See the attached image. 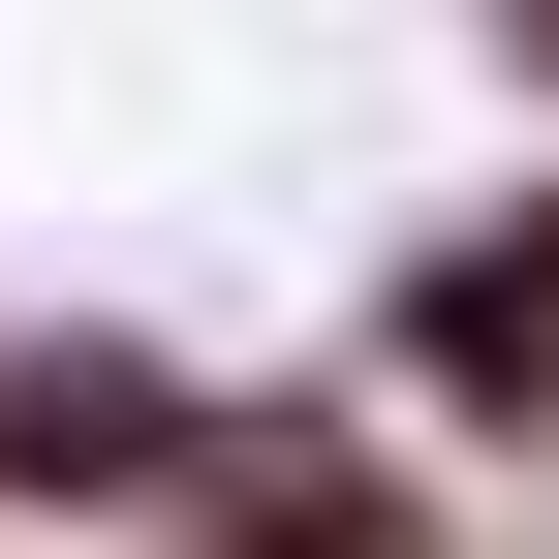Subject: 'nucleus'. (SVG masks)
I'll return each instance as SVG.
<instances>
[{"label":"nucleus","mask_w":559,"mask_h":559,"mask_svg":"<svg viewBox=\"0 0 559 559\" xmlns=\"http://www.w3.org/2000/svg\"><path fill=\"white\" fill-rule=\"evenodd\" d=\"M156 559H498V528H466V466L404 436L373 373H249V404H218V466H187V528H156Z\"/></svg>","instance_id":"7ed1b4c3"},{"label":"nucleus","mask_w":559,"mask_h":559,"mask_svg":"<svg viewBox=\"0 0 559 559\" xmlns=\"http://www.w3.org/2000/svg\"><path fill=\"white\" fill-rule=\"evenodd\" d=\"M342 373H373L466 498H559V156L436 187V218L373 249V311H342Z\"/></svg>","instance_id":"f257e3e1"},{"label":"nucleus","mask_w":559,"mask_h":559,"mask_svg":"<svg viewBox=\"0 0 559 559\" xmlns=\"http://www.w3.org/2000/svg\"><path fill=\"white\" fill-rule=\"evenodd\" d=\"M466 62H498V94H528V124H559V0H466Z\"/></svg>","instance_id":"20e7f679"},{"label":"nucleus","mask_w":559,"mask_h":559,"mask_svg":"<svg viewBox=\"0 0 559 559\" xmlns=\"http://www.w3.org/2000/svg\"><path fill=\"white\" fill-rule=\"evenodd\" d=\"M218 404H249V373H187L156 311H0V528L156 559V528H187V466H218Z\"/></svg>","instance_id":"f03ea898"}]
</instances>
